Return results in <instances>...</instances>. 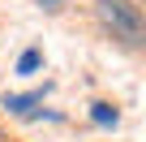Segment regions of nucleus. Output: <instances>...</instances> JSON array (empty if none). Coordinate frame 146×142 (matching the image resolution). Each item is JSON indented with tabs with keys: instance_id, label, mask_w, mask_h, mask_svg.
Wrapping results in <instances>:
<instances>
[{
	"instance_id": "1",
	"label": "nucleus",
	"mask_w": 146,
	"mask_h": 142,
	"mask_svg": "<svg viewBox=\"0 0 146 142\" xmlns=\"http://www.w3.org/2000/svg\"><path fill=\"white\" fill-rule=\"evenodd\" d=\"M95 13H99V22H103L120 43H129V47L142 43L146 22H142V9L133 5V0H95Z\"/></svg>"
},
{
	"instance_id": "2",
	"label": "nucleus",
	"mask_w": 146,
	"mask_h": 142,
	"mask_svg": "<svg viewBox=\"0 0 146 142\" xmlns=\"http://www.w3.org/2000/svg\"><path fill=\"white\" fill-rule=\"evenodd\" d=\"M90 121L103 125V129H116V125H120V112H116L112 103H90Z\"/></svg>"
},
{
	"instance_id": "5",
	"label": "nucleus",
	"mask_w": 146,
	"mask_h": 142,
	"mask_svg": "<svg viewBox=\"0 0 146 142\" xmlns=\"http://www.w3.org/2000/svg\"><path fill=\"white\" fill-rule=\"evenodd\" d=\"M39 5H43L47 13H60V9H64V0H39Z\"/></svg>"
},
{
	"instance_id": "3",
	"label": "nucleus",
	"mask_w": 146,
	"mask_h": 142,
	"mask_svg": "<svg viewBox=\"0 0 146 142\" xmlns=\"http://www.w3.org/2000/svg\"><path fill=\"white\" fill-rule=\"evenodd\" d=\"M35 103H43V91H35V95H5V108L9 112H30Z\"/></svg>"
},
{
	"instance_id": "4",
	"label": "nucleus",
	"mask_w": 146,
	"mask_h": 142,
	"mask_svg": "<svg viewBox=\"0 0 146 142\" xmlns=\"http://www.w3.org/2000/svg\"><path fill=\"white\" fill-rule=\"evenodd\" d=\"M39 65H43V52H39V47H26V52L17 56V73H35Z\"/></svg>"
}]
</instances>
